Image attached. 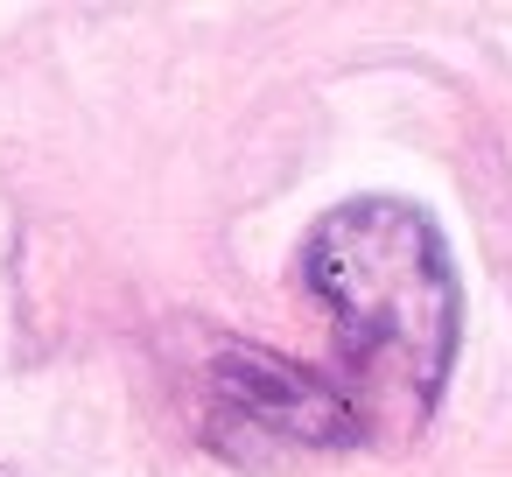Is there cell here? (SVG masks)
Listing matches in <instances>:
<instances>
[{"label":"cell","instance_id":"6da1fadb","mask_svg":"<svg viewBox=\"0 0 512 477\" xmlns=\"http://www.w3.org/2000/svg\"><path fill=\"white\" fill-rule=\"evenodd\" d=\"M302 281L330 309L351 407L421 428L449 386L463 295L442 232L393 197H351L302 239Z\"/></svg>","mask_w":512,"mask_h":477}]
</instances>
